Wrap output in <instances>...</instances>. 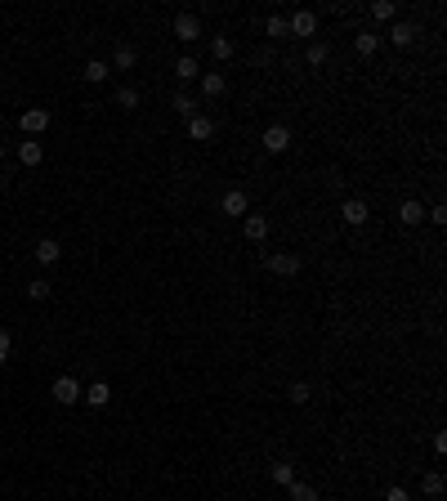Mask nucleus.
Wrapping results in <instances>:
<instances>
[{
  "label": "nucleus",
  "mask_w": 447,
  "mask_h": 501,
  "mask_svg": "<svg viewBox=\"0 0 447 501\" xmlns=\"http://www.w3.org/2000/svg\"><path fill=\"white\" fill-rule=\"evenodd\" d=\"M170 32H175V41H184V45H193V41H202V18L197 14H175V23H170Z\"/></svg>",
  "instance_id": "f257e3e1"
},
{
  "label": "nucleus",
  "mask_w": 447,
  "mask_h": 501,
  "mask_svg": "<svg viewBox=\"0 0 447 501\" xmlns=\"http://www.w3.org/2000/svg\"><path fill=\"white\" fill-rule=\"evenodd\" d=\"M287 32L291 36H309L313 41V36H318V14H313V9H296V14L287 18Z\"/></svg>",
  "instance_id": "f03ea898"
},
{
  "label": "nucleus",
  "mask_w": 447,
  "mask_h": 501,
  "mask_svg": "<svg viewBox=\"0 0 447 501\" xmlns=\"http://www.w3.org/2000/svg\"><path fill=\"white\" fill-rule=\"evenodd\" d=\"M18 126H23L27 139H36V135H45V130H50V112H45V108H27L23 117H18Z\"/></svg>",
  "instance_id": "7ed1b4c3"
},
{
  "label": "nucleus",
  "mask_w": 447,
  "mask_h": 501,
  "mask_svg": "<svg viewBox=\"0 0 447 501\" xmlns=\"http://www.w3.org/2000/svg\"><path fill=\"white\" fill-rule=\"evenodd\" d=\"M54 403H63V408L81 403V381H76V376H59V381H54Z\"/></svg>",
  "instance_id": "20e7f679"
},
{
  "label": "nucleus",
  "mask_w": 447,
  "mask_h": 501,
  "mask_svg": "<svg viewBox=\"0 0 447 501\" xmlns=\"http://www.w3.org/2000/svg\"><path fill=\"white\" fill-rule=\"evenodd\" d=\"M340 215H345V224H349V229H363V224L372 220V211H367V202H363V197H349V202L340 206Z\"/></svg>",
  "instance_id": "39448f33"
},
{
  "label": "nucleus",
  "mask_w": 447,
  "mask_h": 501,
  "mask_svg": "<svg viewBox=\"0 0 447 501\" xmlns=\"http://www.w3.org/2000/svg\"><path fill=\"white\" fill-rule=\"evenodd\" d=\"M260 144H264V153H287V148H291V130L287 126H269L260 135Z\"/></svg>",
  "instance_id": "423d86ee"
},
{
  "label": "nucleus",
  "mask_w": 447,
  "mask_h": 501,
  "mask_svg": "<svg viewBox=\"0 0 447 501\" xmlns=\"http://www.w3.org/2000/svg\"><path fill=\"white\" fill-rule=\"evenodd\" d=\"M269 269L278 273V278H296V273H300V255H291V251H273V255H269Z\"/></svg>",
  "instance_id": "0eeeda50"
},
{
  "label": "nucleus",
  "mask_w": 447,
  "mask_h": 501,
  "mask_svg": "<svg viewBox=\"0 0 447 501\" xmlns=\"http://www.w3.org/2000/svg\"><path fill=\"white\" fill-rule=\"evenodd\" d=\"M202 99H224V90H228V77L224 72H202Z\"/></svg>",
  "instance_id": "6e6552de"
},
{
  "label": "nucleus",
  "mask_w": 447,
  "mask_h": 501,
  "mask_svg": "<svg viewBox=\"0 0 447 501\" xmlns=\"http://www.w3.org/2000/svg\"><path fill=\"white\" fill-rule=\"evenodd\" d=\"M242 233H246L251 242H264V238H269V220H264V215H251V211H246V215H242Z\"/></svg>",
  "instance_id": "1a4fd4ad"
},
{
  "label": "nucleus",
  "mask_w": 447,
  "mask_h": 501,
  "mask_svg": "<svg viewBox=\"0 0 447 501\" xmlns=\"http://www.w3.org/2000/svg\"><path fill=\"white\" fill-rule=\"evenodd\" d=\"M416 36H421V32H416V23H394V27H389V41H394L398 50H412Z\"/></svg>",
  "instance_id": "9d476101"
},
{
  "label": "nucleus",
  "mask_w": 447,
  "mask_h": 501,
  "mask_svg": "<svg viewBox=\"0 0 447 501\" xmlns=\"http://www.w3.org/2000/svg\"><path fill=\"white\" fill-rule=\"evenodd\" d=\"M81 399L90 403V408H108V403H112V385L108 381H94L90 390H81Z\"/></svg>",
  "instance_id": "9b49d317"
},
{
  "label": "nucleus",
  "mask_w": 447,
  "mask_h": 501,
  "mask_svg": "<svg viewBox=\"0 0 447 501\" xmlns=\"http://www.w3.org/2000/svg\"><path fill=\"white\" fill-rule=\"evenodd\" d=\"M246 206H251V202H246V193H242V188H233V193H224L220 211H224V215H233V220H242V215H246Z\"/></svg>",
  "instance_id": "f8f14e48"
},
{
  "label": "nucleus",
  "mask_w": 447,
  "mask_h": 501,
  "mask_svg": "<svg viewBox=\"0 0 447 501\" xmlns=\"http://www.w3.org/2000/svg\"><path fill=\"white\" fill-rule=\"evenodd\" d=\"M398 220H403L407 229H421V220H425V206L412 197V202H403V206H398Z\"/></svg>",
  "instance_id": "ddd939ff"
},
{
  "label": "nucleus",
  "mask_w": 447,
  "mask_h": 501,
  "mask_svg": "<svg viewBox=\"0 0 447 501\" xmlns=\"http://www.w3.org/2000/svg\"><path fill=\"white\" fill-rule=\"evenodd\" d=\"M269 479L278 488H291V484H296V466H291V461H273V466H269Z\"/></svg>",
  "instance_id": "4468645a"
},
{
  "label": "nucleus",
  "mask_w": 447,
  "mask_h": 501,
  "mask_svg": "<svg viewBox=\"0 0 447 501\" xmlns=\"http://www.w3.org/2000/svg\"><path fill=\"white\" fill-rule=\"evenodd\" d=\"M18 162H23V166H41L45 162V148L36 144V139H23V144H18Z\"/></svg>",
  "instance_id": "2eb2a0df"
},
{
  "label": "nucleus",
  "mask_w": 447,
  "mask_h": 501,
  "mask_svg": "<svg viewBox=\"0 0 447 501\" xmlns=\"http://www.w3.org/2000/svg\"><path fill=\"white\" fill-rule=\"evenodd\" d=\"M36 260H41V264H59V255H63V247H59V242H54V238H41V242H36Z\"/></svg>",
  "instance_id": "dca6fc26"
},
{
  "label": "nucleus",
  "mask_w": 447,
  "mask_h": 501,
  "mask_svg": "<svg viewBox=\"0 0 447 501\" xmlns=\"http://www.w3.org/2000/svg\"><path fill=\"white\" fill-rule=\"evenodd\" d=\"M211 135H215V121L197 112V117L188 121V139H197V144H202V139H211Z\"/></svg>",
  "instance_id": "f3484780"
},
{
  "label": "nucleus",
  "mask_w": 447,
  "mask_h": 501,
  "mask_svg": "<svg viewBox=\"0 0 447 501\" xmlns=\"http://www.w3.org/2000/svg\"><path fill=\"white\" fill-rule=\"evenodd\" d=\"M175 77L179 81H197L202 77V63H197L193 54H184V59H175Z\"/></svg>",
  "instance_id": "a211bd4d"
},
{
  "label": "nucleus",
  "mask_w": 447,
  "mask_h": 501,
  "mask_svg": "<svg viewBox=\"0 0 447 501\" xmlns=\"http://www.w3.org/2000/svg\"><path fill=\"white\" fill-rule=\"evenodd\" d=\"M108 77H112V68L103 59H90V63H85V81H90V85H103Z\"/></svg>",
  "instance_id": "6ab92c4d"
},
{
  "label": "nucleus",
  "mask_w": 447,
  "mask_h": 501,
  "mask_svg": "<svg viewBox=\"0 0 447 501\" xmlns=\"http://www.w3.org/2000/svg\"><path fill=\"white\" fill-rule=\"evenodd\" d=\"M354 50L363 54V59H372V54L380 50V36H376V32H358V36H354Z\"/></svg>",
  "instance_id": "aec40b11"
},
{
  "label": "nucleus",
  "mask_w": 447,
  "mask_h": 501,
  "mask_svg": "<svg viewBox=\"0 0 447 501\" xmlns=\"http://www.w3.org/2000/svg\"><path fill=\"white\" fill-rule=\"evenodd\" d=\"M170 112H179V117L193 121L197 117V99H193V94H175V99H170Z\"/></svg>",
  "instance_id": "412c9836"
},
{
  "label": "nucleus",
  "mask_w": 447,
  "mask_h": 501,
  "mask_svg": "<svg viewBox=\"0 0 447 501\" xmlns=\"http://www.w3.org/2000/svg\"><path fill=\"white\" fill-rule=\"evenodd\" d=\"M211 54H215V59H220V63H228V59H233V54H237V45L228 41V36H211Z\"/></svg>",
  "instance_id": "4be33fe9"
},
{
  "label": "nucleus",
  "mask_w": 447,
  "mask_h": 501,
  "mask_svg": "<svg viewBox=\"0 0 447 501\" xmlns=\"http://www.w3.org/2000/svg\"><path fill=\"white\" fill-rule=\"evenodd\" d=\"M112 68H117V72H130V68H135V45H117V54H112Z\"/></svg>",
  "instance_id": "5701e85b"
},
{
  "label": "nucleus",
  "mask_w": 447,
  "mask_h": 501,
  "mask_svg": "<svg viewBox=\"0 0 447 501\" xmlns=\"http://www.w3.org/2000/svg\"><path fill=\"white\" fill-rule=\"evenodd\" d=\"M287 399H291V403H309V399H313V385H309V381H291Z\"/></svg>",
  "instance_id": "b1692460"
},
{
  "label": "nucleus",
  "mask_w": 447,
  "mask_h": 501,
  "mask_svg": "<svg viewBox=\"0 0 447 501\" xmlns=\"http://www.w3.org/2000/svg\"><path fill=\"white\" fill-rule=\"evenodd\" d=\"M264 32H269V36H273V41H282V36H291V32H287V18H282V14H273V18H264Z\"/></svg>",
  "instance_id": "393cba45"
},
{
  "label": "nucleus",
  "mask_w": 447,
  "mask_h": 501,
  "mask_svg": "<svg viewBox=\"0 0 447 501\" xmlns=\"http://www.w3.org/2000/svg\"><path fill=\"white\" fill-rule=\"evenodd\" d=\"M287 493H291V501H318V488H313V484H300V479L287 488Z\"/></svg>",
  "instance_id": "a878e982"
},
{
  "label": "nucleus",
  "mask_w": 447,
  "mask_h": 501,
  "mask_svg": "<svg viewBox=\"0 0 447 501\" xmlns=\"http://www.w3.org/2000/svg\"><path fill=\"white\" fill-rule=\"evenodd\" d=\"M394 14H398V5H394V0H376V5H372V18H376V23H389Z\"/></svg>",
  "instance_id": "bb28decb"
},
{
  "label": "nucleus",
  "mask_w": 447,
  "mask_h": 501,
  "mask_svg": "<svg viewBox=\"0 0 447 501\" xmlns=\"http://www.w3.org/2000/svg\"><path fill=\"white\" fill-rule=\"evenodd\" d=\"M331 59V50L322 41H309V68H322V63Z\"/></svg>",
  "instance_id": "cd10ccee"
},
{
  "label": "nucleus",
  "mask_w": 447,
  "mask_h": 501,
  "mask_svg": "<svg viewBox=\"0 0 447 501\" xmlns=\"http://www.w3.org/2000/svg\"><path fill=\"white\" fill-rule=\"evenodd\" d=\"M421 488H425V497H439L443 493V475H439V470H430V475L421 479Z\"/></svg>",
  "instance_id": "c85d7f7f"
},
{
  "label": "nucleus",
  "mask_w": 447,
  "mask_h": 501,
  "mask_svg": "<svg viewBox=\"0 0 447 501\" xmlns=\"http://www.w3.org/2000/svg\"><path fill=\"white\" fill-rule=\"evenodd\" d=\"M117 103H121V108H139V90H135V85H121V90H117Z\"/></svg>",
  "instance_id": "c756f323"
},
{
  "label": "nucleus",
  "mask_w": 447,
  "mask_h": 501,
  "mask_svg": "<svg viewBox=\"0 0 447 501\" xmlns=\"http://www.w3.org/2000/svg\"><path fill=\"white\" fill-rule=\"evenodd\" d=\"M27 296H32V300H50V282H45V278L27 282Z\"/></svg>",
  "instance_id": "7c9ffc66"
},
{
  "label": "nucleus",
  "mask_w": 447,
  "mask_h": 501,
  "mask_svg": "<svg viewBox=\"0 0 447 501\" xmlns=\"http://www.w3.org/2000/svg\"><path fill=\"white\" fill-rule=\"evenodd\" d=\"M385 501H412V493H407L403 484H389L385 488Z\"/></svg>",
  "instance_id": "2f4dec72"
},
{
  "label": "nucleus",
  "mask_w": 447,
  "mask_h": 501,
  "mask_svg": "<svg viewBox=\"0 0 447 501\" xmlns=\"http://www.w3.org/2000/svg\"><path fill=\"white\" fill-rule=\"evenodd\" d=\"M9 349H14V336H9V332H5V327H0V367H5V363H9Z\"/></svg>",
  "instance_id": "473e14b6"
},
{
  "label": "nucleus",
  "mask_w": 447,
  "mask_h": 501,
  "mask_svg": "<svg viewBox=\"0 0 447 501\" xmlns=\"http://www.w3.org/2000/svg\"><path fill=\"white\" fill-rule=\"evenodd\" d=\"M425 220H430V224H447V206H434V211H425Z\"/></svg>",
  "instance_id": "72a5a7b5"
},
{
  "label": "nucleus",
  "mask_w": 447,
  "mask_h": 501,
  "mask_svg": "<svg viewBox=\"0 0 447 501\" xmlns=\"http://www.w3.org/2000/svg\"><path fill=\"white\" fill-rule=\"evenodd\" d=\"M0 162H5V144H0Z\"/></svg>",
  "instance_id": "f704fd0d"
}]
</instances>
